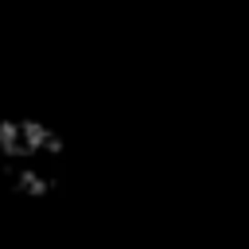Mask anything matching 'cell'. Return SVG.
Wrapping results in <instances>:
<instances>
[{
    "mask_svg": "<svg viewBox=\"0 0 249 249\" xmlns=\"http://www.w3.org/2000/svg\"><path fill=\"white\" fill-rule=\"evenodd\" d=\"M66 163L62 132L39 113H4L0 117V179L27 198L51 195Z\"/></svg>",
    "mask_w": 249,
    "mask_h": 249,
    "instance_id": "1",
    "label": "cell"
}]
</instances>
